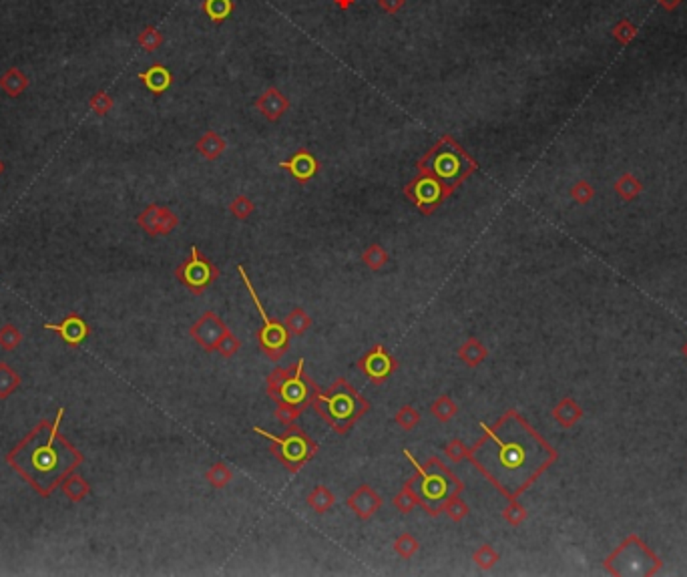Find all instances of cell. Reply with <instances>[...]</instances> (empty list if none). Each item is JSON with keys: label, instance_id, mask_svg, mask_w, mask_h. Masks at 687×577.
<instances>
[{"label": "cell", "instance_id": "cell-1", "mask_svg": "<svg viewBox=\"0 0 687 577\" xmlns=\"http://www.w3.org/2000/svg\"><path fill=\"white\" fill-rule=\"evenodd\" d=\"M480 428L469 461L507 499H516L555 461L553 447L516 411H507L491 426L480 423Z\"/></svg>", "mask_w": 687, "mask_h": 577}, {"label": "cell", "instance_id": "cell-2", "mask_svg": "<svg viewBox=\"0 0 687 577\" xmlns=\"http://www.w3.org/2000/svg\"><path fill=\"white\" fill-rule=\"evenodd\" d=\"M63 416L65 406L56 411L53 421H41L6 455V463L43 497H51L85 458L61 435Z\"/></svg>", "mask_w": 687, "mask_h": 577}, {"label": "cell", "instance_id": "cell-3", "mask_svg": "<svg viewBox=\"0 0 687 577\" xmlns=\"http://www.w3.org/2000/svg\"><path fill=\"white\" fill-rule=\"evenodd\" d=\"M312 406L334 433L348 435L352 426L370 411V401L362 396L346 378H336L326 391H317Z\"/></svg>", "mask_w": 687, "mask_h": 577}, {"label": "cell", "instance_id": "cell-4", "mask_svg": "<svg viewBox=\"0 0 687 577\" xmlns=\"http://www.w3.org/2000/svg\"><path fill=\"white\" fill-rule=\"evenodd\" d=\"M404 457L408 458L414 467V481L416 493L420 497V507L424 509L430 517H438L442 513L444 503L452 495H460L464 491V483L458 479L442 458L430 457L424 465L418 463L408 448H404Z\"/></svg>", "mask_w": 687, "mask_h": 577}, {"label": "cell", "instance_id": "cell-5", "mask_svg": "<svg viewBox=\"0 0 687 577\" xmlns=\"http://www.w3.org/2000/svg\"><path fill=\"white\" fill-rule=\"evenodd\" d=\"M477 169V159L470 157L450 135L440 137L437 145L418 161V174L437 179L448 196H452V191Z\"/></svg>", "mask_w": 687, "mask_h": 577}, {"label": "cell", "instance_id": "cell-6", "mask_svg": "<svg viewBox=\"0 0 687 577\" xmlns=\"http://www.w3.org/2000/svg\"><path fill=\"white\" fill-rule=\"evenodd\" d=\"M304 358L294 362L285 368H273L265 376V392L273 403L294 404L297 408L305 411L314 403V396L320 391L316 381H312L304 371Z\"/></svg>", "mask_w": 687, "mask_h": 577}, {"label": "cell", "instance_id": "cell-7", "mask_svg": "<svg viewBox=\"0 0 687 577\" xmlns=\"http://www.w3.org/2000/svg\"><path fill=\"white\" fill-rule=\"evenodd\" d=\"M253 433L262 435L263 438H268L272 443L270 451L273 453V457L278 458L292 475L300 473L307 461L316 457L317 443L305 431H302L300 426H287L284 435H273L270 431L253 426Z\"/></svg>", "mask_w": 687, "mask_h": 577}, {"label": "cell", "instance_id": "cell-8", "mask_svg": "<svg viewBox=\"0 0 687 577\" xmlns=\"http://www.w3.org/2000/svg\"><path fill=\"white\" fill-rule=\"evenodd\" d=\"M238 272H240L241 282H243V286H245V290H248V294H250L251 302L255 304L258 314H260V318H262V328H260V332H258L260 350H262V354L265 356V358H270L275 362V360L282 358L285 352H287V348H290V336H292V334L287 332V328H285L284 322L273 320V318H270V314L265 312V308H263L260 296H258L255 288H253V284H251V280L248 278L245 268H243V266H238Z\"/></svg>", "mask_w": 687, "mask_h": 577}, {"label": "cell", "instance_id": "cell-9", "mask_svg": "<svg viewBox=\"0 0 687 577\" xmlns=\"http://www.w3.org/2000/svg\"><path fill=\"white\" fill-rule=\"evenodd\" d=\"M175 278L191 290L193 294H203L211 284L219 278V268L211 260H208L197 246L191 248L189 258L175 270Z\"/></svg>", "mask_w": 687, "mask_h": 577}, {"label": "cell", "instance_id": "cell-10", "mask_svg": "<svg viewBox=\"0 0 687 577\" xmlns=\"http://www.w3.org/2000/svg\"><path fill=\"white\" fill-rule=\"evenodd\" d=\"M404 194L424 216H430L447 197H450L447 189L440 186L437 179L422 174H418V177H414L408 186L404 187Z\"/></svg>", "mask_w": 687, "mask_h": 577}, {"label": "cell", "instance_id": "cell-11", "mask_svg": "<svg viewBox=\"0 0 687 577\" xmlns=\"http://www.w3.org/2000/svg\"><path fill=\"white\" fill-rule=\"evenodd\" d=\"M229 328L223 322V318L215 314L213 310H208L193 322V326L189 328V334L199 344V348H203L205 352H215L219 340L225 336Z\"/></svg>", "mask_w": 687, "mask_h": 577}, {"label": "cell", "instance_id": "cell-12", "mask_svg": "<svg viewBox=\"0 0 687 577\" xmlns=\"http://www.w3.org/2000/svg\"><path fill=\"white\" fill-rule=\"evenodd\" d=\"M358 368H360L368 381L374 382V384H384L392 376L396 368H398V362L394 358L392 354L388 350L384 348L382 344H374L360 360H358Z\"/></svg>", "mask_w": 687, "mask_h": 577}, {"label": "cell", "instance_id": "cell-13", "mask_svg": "<svg viewBox=\"0 0 687 577\" xmlns=\"http://www.w3.org/2000/svg\"><path fill=\"white\" fill-rule=\"evenodd\" d=\"M137 226L151 238H161V236H169L177 226H179V218L171 207L167 206H157L151 204L143 209L141 214L137 216Z\"/></svg>", "mask_w": 687, "mask_h": 577}, {"label": "cell", "instance_id": "cell-14", "mask_svg": "<svg viewBox=\"0 0 687 577\" xmlns=\"http://www.w3.org/2000/svg\"><path fill=\"white\" fill-rule=\"evenodd\" d=\"M346 505H348V509L354 511V515H356L360 521H368V519H372L376 513L380 511L382 505H384V499H382L380 493L374 489L372 485L362 483L360 487H356V489L350 493V497L346 499Z\"/></svg>", "mask_w": 687, "mask_h": 577}, {"label": "cell", "instance_id": "cell-15", "mask_svg": "<svg viewBox=\"0 0 687 577\" xmlns=\"http://www.w3.org/2000/svg\"><path fill=\"white\" fill-rule=\"evenodd\" d=\"M280 167L292 175L297 184L304 186V184L312 181L317 175V171H320V161H317V157L314 153L307 151L305 147H302V149H297L290 159L280 161Z\"/></svg>", "mask_w": 687, "mask_h": 577}, {"label": "cell", "instance_id": "cell-16", "mask_svg": "<svg viewBox=\"0 0 687 577\" xmlns=\"http://www.w3.org/2000/svg\"><path fill=\"white\" fill-rule=\"evenodd\" d=\"M43 328L44 330H51V332H56L58 336L63 338V342L68 344L71 348L81 346L88 338V334H91V328H88V324L85 322V318L78 316V314H68V316L63 318L58 324L44 322Z\"/></svg>", "mask_w": 687, "mask_h": 577}, {"label": "cell", "instance_id": "cell-17", "mask_svg": "<svg viewBox=\"0 0 687 577\" xmlns=\"http://www.w3.org/2000/svg\"><path fill=\"white\" fill-rule=\"evenodd\" d=\"M255 109L262 113L268 121H280L290 109V99L285 97L280 89L270 87L255 99Z\"/></svg>", "mask_w": 687, "mask_h": 577}, {"label": "cell", "instance_id": "cell-18", "mask_svg": "<svg viewBox=\"0 0 687 577\" xmlns=\"http://www.w3.org/2000/svg\"><path fill=\"white\" fill-rule=\"evenodd\" d=\"M139 81L151 91L153 95H161V93H165L167 89L171 87L173 75H171V71H169L167 66L155 63V65L149 66L147 71L139 73Z\"/></svg>", "mask_w": 687, "mask_h": 577}, {"label": "cell", "instance_id": "cell-19", "mask_svg": "<svg viewBox=\"0 0 687 577\" xmlns=\"http://www.w3.org/2000/svg\"><path fill=\"white\" fill-rule=\"evenodd\" d=\"M195 149L197 153H199V155H203L208 161H215V159H219V157L225 153V149H228V141L219 135L218 131L209 129L205 131L199 139H197Z\"/></svg>", "mask_w": 687, "mask_h": 577}, {"label": "cell", "instance_id": "cell-20", "mask_svg": "<svg viewBox=\"0 0 687 577\" xmlns=\"http://www.w3.org/2000/svg\"><path fill=\"white\" fill-rule=\"evenodd\" d=\"M457 354H458V358L462 360L467 366H470V368H477V366H480V364L487 360V356H489V348L480 342L479 338L470 336L467 338V340H464V344L457 350Z\"/></svg>", "mask_w": 687, "mask_h": 577}, {"label": "cell", "instance_id": "cell-21", "mask_svg": "<svg viewBox=\"0 0 687 577\" xmlns=\"http://www.w3.org/2000/svg\"><path fill=\"white\" fill-rule=\"evenodd\" d=\"M29 87V76L22 73L19 66H11L4 75L0 76V89L9 97H21Z\"/></svg>", "mask_w": 687, "mask_h": 577}, {"label": "cell", "instance_id": "cell-22", "mask_svg": "<svg viewBox=\"0 0 687 577\" xmlns=\"http://www.w3.org/2000/svg\"><path fill=\"white\" fill-rule=\"evenodd\" d=\"M63 487V495H65L68 501L73 503H81L87 499V495L91 493V485L87 483V479L78 473H71L68 477H65V481L61 483Z\"/></svg>", "mask_w": 687, "mask_h": 577}, {"label": "cell", "instance_id": "cell-23", "mask_svg": "<svg viewBox=\"0 0 687 577\" xmlns=\"http://www.w3.org/2000/svg\"><path fill=\"white\" fill-rule=\"evenodd\" d=\"M336 505V495L326 485H316L312 493L307 495V507L317 515H324Z\"/></svg>", "mask_w": 687, "mask_h": 577}, {"label": "cell", "instance_id": "cell-24", "mask_svg": "<svg viewBox=\"0 0 687 577\" xmlns=\"http://www.w3.org/2000/svg\"><path fill=\"white\" fill-rule=\"evenodd\" d=\"M394 507H396L400 513H404V515H408V513L414 511L416 507H420V497H418V493H416L412 477L406 481V483L402 485V489L396 493V497H394Z\"/></svg>", "mask_w": 687, "mask_h": 577}, {"label": "cell", "instance_id": "cell-25", "mask_svg": "<svg viewBox=\"0 0 687 577\" xmlns=\"http://www.w3.org/2000/svg\"><path fill=\"white\" fill-rule=\"evenodd\" d=\"M362 261L370 268L372 272H380L388 266L390 261V254L386 251V248L378 244V241H372L370 246L366 250L362 251Z\"/></svg>", "mask_w": 687, "mask_h": 577}, {"label": "cell", "instance_id": "cell-26", "mask_svg": "<svg viewBox=\"0 0 687 577\" xmlns=\"http://www.w3.org/2000/svg\"><path fill=\"white\" fill-rule=\"evenodd\" d=\"M284 324L290 334H294V336H304L305 332L310 330V326H312V316L305 312L302 306H295L294 310L284 318Z\"/></svg>", "mask_w": 687, "mask_h": 577}, {"label": "cell", "instance_id": "cell-27", "mask_svg": "<svg viewBox=\"0 0 687 577\" xmlns=\"http://www.w3.org/2000/svg\"><path fill=\"white\" fill-rule=\"evenodd\" d=\"M581 414L583 413H581L579 404L575 401H571V398H563L553 408V416H555V421L561 426H573L581 418Z\"/></svg>", "mask_w": 687, "mask_h": 577}, {"label": "cell", "instance_id": "cell-28", "mask_svg": "<svg viewBox=\"0 0 687 577\" xmlns=\"http://www.w3.org/2000/svg\"><path fill=\"white\" fill-rule=\"evenodd\" d=\"M430 413H432V416L437 418L438 423H450L458 414V404L452 401L450 394H440L430 406Z\"/></svg>", "mask_w": 687, "mask_h": 577}, {"label": "cell", "instance_id": "cell-29", "mask_svg": "<svg viewBox=\"0 0 687 577\" xmlns=\"http://www.w3.org/2000/svg\"><path fill=\"white\" fill-rule=\"evenodd\" d=\"M21 374L11 364L0 362V401H6L12 392L21 386Z\"/></svg>", "mask_w": 687, "mask_h": 577}, {"label": "cell", "instance_id": "cell-30", "mask_svg": "<svg viewBox=\"0 0 687 577\" xmlns=\"http://www.w3.org/2000/svg\"><path fill=\"white\" fill-rule=\"evenodd\" d=\"M235 9L233 0H203V12L211 22H223L231 16Z\"/></svg>", "mask_w": 687, "mask_h": 577}, {"label": "cell", "instance_id": "cell-31", "mask_svg": "<svg viewBox=\"0 0 687 577\" xmlns=\"http://www.w3.org/2000/svg\"><path fill=\"white\" fill-rule=\"evenodd\" d=\"M615 191L619 194L621 199L625 201H633L635 197L643 191V186L639 184V179L631 174H623L617 181H615Z\"/></svg>", "mask_w": 687, "mask_h": 577}, {"label": "cell", "instance_id": "cell-32", "mask_svg": "<svg viewBox=\"0 0 687 577\" xmlns=\"http://www.w3.org/2000/svg\"><path fill=\"white\" fill-rule=\"evenodd\" d=\"M205 479L213 489H225L233 479V471L225 463H213L205 473Z\"/></svg>", "mask_w": 687, "mask_h": 577}, {"label": "cell", "instance_id": "cell-33", "mask_svg": "<svg viewBox=\"0 0 687 577\" xmlns=\"http://www.w3.org/2000/svg\"><path fill=\"white\" fill-rule=\"evenodd\" d=\"M392 547L396 556H400L402 559H412L418 553V549H420V541L416 539L414 535L406 531V533H400L394 539Z\"/></svg>", "mask_w": 687, "mask_h": 577}, {"label": "cell", "instance_id": "cell-34", "mask_svg": "<svg viewBox=\"0 0 687 577\" xmlns=\"http://www.w3.org/2000/svg\"><path fill=\"white\" fill-rule=\"evenodd\" d=\"M442 513H444V515H448V519H450V521L460 523V521H464V519L469 517L470 509H469V505H467V501H464V499H462L460 495H452V497H450V499L444 503V507H442Z\"/></svg>", "mask_w": 687, "mask_h": 577}, {"label": "cell", "instance_id": "cell-35", "mask_svg": "<svg viewBox=\"0 0 687 577\" xmlns=\"http://www.w3.org/2000/svg\"><path fill=\"white\" fill-rule=\"evenodd\" d=\"M394 423L400 426L402 431H414L418 423H420V413L416 411L412 404H404L398 408V413L394 414Z\"/></svg>", "mask_w": 687, "mask_h": 577}, {"label": "cell", "instance_id": "cell-36", "mask_svg": "<svg viewBox=\"0 0 687 577\" xmlns=\"http://www.w3.org/2000/svg\"><path fill=\"white\" fill-rule=\"evenodd\" d=\"M472 561H474L480 569L487 571V569H492V567L501 561V556H499V551H497L492 545H480V547L474 549V553H472Z\"/></svg>", "mask_w": 687, "mask_h": 577}, {"label": "cell", "instance_id": "cell-37", "mask_svg": "<svg viewBox=\"0 0 687 577\" xmlns=\"http://www.w3.org/2000/svg\"><path fill=\"white\" fill-rule=\"evenodd\" d=\"M22 342V332L19 326H14L12 322H6L4 326H0V348L11 352V350L19 348Z\"/></svg>", "mask_w": 687, "mask_h": 577}, {"label": "cell", "instance_id": "cell-38", "mask_svg": "<svg viewBox=\"0 0 687 577\" xmlns=\"http://www.w3.org/2000/svg\"><path fill=\"white\" fill-rule=\"evenodd\" d=\"M137 43H139V46H141L143 51H147V53H155L161 44H163V34L159 33L155 26H145L143 29L141 33H139V36H137Z\"/></svg>", "mask_w": 687, "mask_h": 577}, {"label": "cell", "instance_id": "cell-39", "mask_svg": "<svg viewBox=\"0 0 687 577\" xmlns=\"http://www.w3.org/2000/svg\"><path fill=\"white\" fill-rule=\"evenodd\" d=\"M229 211H231V216H233L235 219L245 221V219L250 218L251 214L255 211V204H253L248 196L240 194V196H235L233 199H231V204H229Z\"/></svg>", "mask_w": 687, "mask_h": 577}, {"label": "cell", "instance_id": "cell-40", "mask_svg": "<svg viewBox=\"0 0 687 577\" xmlns=\"http://www.w3.org/2000/svg\"><path fill=\"white\" fill-rule=\"evenodd\" d=\"M611 34H613V39H615L617 43L623 44V46H627V44H631L633 41H635V36H637V26H635L629 19H621V21L613 26Z\"/></svg>", "mask_w": 687, "mask_h": 577}, {"label": "cell", "instance_id": "cell-41", "mask_svg": "<svg viewBox=\"0 0 687 577\" xmlns=\"http://www.w3.org/2000/svg\"><path fill=\"white\" fill-rule=\"evenodd\" d=\"M88 107L97 117H105L115 107V101H113V97L107 91H97V93H93V97L88 99Z\"/></svg>", "mask_w": 687, "mask_h": 577}, {"label": "cell", "instance_id": "cell-42", "mask_svg": "<svg viewBox=\"0 0 687 577\" xmlns=\"http://www.w3.org/2000/svg\"><path fill=\"white\" fill-rule=\"evenodd\" d=\"M444 455H447L452 463H462V461L469 458L470 447L464 445L462 438H450L447 445H444Z\"/></svg>", "mask_w": 687, "mask_h": 577}, {"label": "cell", "instance_id": "cell-43", "mask_svg": "<svg viewBox=\"0 0 687 577\" xmlns=\"http://www.w3.org/2000/svg\"><path fill=\"white\" fill-rule=\"evenodd\" d=\"M502 519L509 525L516 527V525H521L526 519V509L516 499H509V505L502 509Z\"/></svg>", "mask_w": 687, "mask_h": 577}, {"label": "cell", "instance_id": "cell-44", "mask_svg": "<svg viewBox=\"0 0 687 577\" xmlns=\"http://www.w3.org/2000/svg\"><path fill=\"white\" fill-rule=\"evenodd\" d=\"M304 413L302 408H297L294 404L280 403L275 404V418L280 421V425L292 426L295 423V418H300V414Z\"/></svg>", "mask_w": 687, "mask_h": 577}, {"label": "cell", "instance_id": "cell-45", "mask_svg": "<svg viewBox=\"0 0 687 577\" xmlns=\"http://www.w3.org/2000/svg\"><path fill=\"white\" fill-rule=\"evenodd\" d=\"M240 348H241V340L235 336L231 330L225 332V336L221 338L218 344V352L223 356V358H231V356H235V354L240 352Z\"/></svg>", "mask_w": 687, "mask_h": 577}, {"label": "cell", "instance_id": "cell-46", "mask_svg": "<svg viewBox=\"0 0 687 577\" xmlns=\"http://www.w3.org/2000/svg\"><path fill=\"white\" fill-rule=\"evenodd\" d=\"M593 196H595V189H593L585 179H581V181H577L575 186L571 187V197H573L577 204H581V206L589 204Z\"/></svg>", "mask_w": 687, "mask_h": 577}, {"label": "cell", "instance_id": "cell-47", "mask_svg": "<svg viewBox=\"0 0 687 577\" xmlns=\"http://www.w3.org/2000/svg\"><path fill=\"white\" fill-rule=\"evenodd\" d=\"M404 2H406V0H378L380 9L386 12V14H398V12L404 9Z\"/></svg>", "mask_w": 687, "mask_h": 577}, {"label": "cell", "instance_id": "cell-48", "mask_svg": "<svg viewBox=\"0 0 687 577\" xmlns=\"http://www.w3.org/2000/svg\"><path fill=\"white\" fill-rule=\"evenodd\" d=\"M657 2H659V6H661V9H666V11L671 12V11H676L677 6H679L683 0H657Z\"/></svg>", "mask_w": 687, "mask_h": 577}, {"label": "cell", "instance_id": "cell-49", "mask_svg": "<svg viewBox=\"0 0 687 577\" xmlns=\"http://www.w3.org/2000/svg\"><path fill=\"white\" fill-rule=\"evenodd\" d=\"M334 4H336L338 9H342V11H348V9H352V6L356 4V0H334Z\"/></svg>", "mask_w": 687, "mask_h": 577}, {"label": "cell", "instance_id": "cell-50", "mask_svg": "<svg viewBox=\"0 0 687 577\" xmlns=\"http://www.w3.org/2000/svg\"><path fill=\"white\" fill-rule=\"evenodd\" d=\"M2 171H4V165H2V161H0V175H2Z\"/></svg>", "mask_w": 687, "mask_h": 577}, {"label": "cell", "instance_id": "cell-51", "mask_svg": "<svg viewBox=\"0 0 687 577\" xmlns=\"http://www.w3.org/2000/svg\"><path fill=\"white\" fill-rule=\"evenodd\" d=\"M686 356H687V346H686Z\"/></svg>", "mask_w": 687, "mask_h": 577}]
</instances>
